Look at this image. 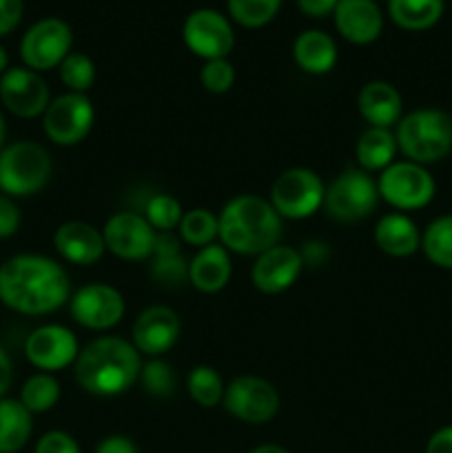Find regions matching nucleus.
Segmentation results:
<instances>
[{
    "label": "nucleus",
    "mask_w": 452,
    "mask_h": 453,
    "mask_svg": "<svg viewBox=\"0 0 452 453\" xmlns=\"http://www.w3.org/2000/svg\"><path fill=\"white\" fill-rule=\"evenodd\" d=\"M71 299V281L56 259L44 255H16L0 265V301L13 312L43 317Z\"/></svg>",
    "instance_id": "nucleus-1"
},
{
    "label": "nucleus",
    "mask_w": 452,
    "mask_h": 453,
    "mask_svg": "<svg viewBox=\"0 0 452 453\" xmlns=\"http://www.w3.org/2000/svg\"><path fill=\"white\" fill-rule=\"evenodd\" d=\"M142 354L120 336H100L80 349L74 374L80 388L91 396L113 398L129 392L140 380Z\"/></svg>",
    "instance_id": "nucleus-2"
},
{
    "label": "nucleus",
    "mask_w": 452,
    "mask_h": 453,
    "mask_svg": "<svg viewBox=\"0 0 452 453\" xmlns=\"http://www.w3.org/2000/svg\"><path fill=\"white\" fill-rule=\"evenodd\" d=\"M220 243L229 252L257 257L282 239V217L275 212L269 199L257 195H238L229 199L217 215Z\"/></svg>",
    "instance_id": "nucleus-3"
},
{
    "label": "nucleus",
    "mask_w": 452,
    "mask_h": 453,
    "mask_svg": "<svg viewBox=\"0 0 452 453\" xmlns=\"http://www.w3.org/2000/svg\"><path fill=\"white\" fill-rule=\"evenodd\" d=\"M397 149L410 162L434 164L452 150V115L441 109H417L394 127Z\"/></svg>",
    "instance_id": "nucleus-4"
},
{
    "label": "nucleus",
    "mask_w": 452,
    "mask_h": 453,
    "mask_svg": "<svg viewBox=\"0 0 452 453\" xmlns=\"http://www.w3.org/2000/svg\"><path fill=\"white\" fill-rule=\"evenodd\" d=\"M53 164L38 142H13L0 150V190L7 197H31L51 180Z\"/></svg>",
    "instance_id": "nucleus-5"
},
{
    "label": "nucleus",
    "mask_w": 452,
    "mask_h": 453,
    "mask_svg": "<svg viewBox=\"0 0 452 453\" xmlns=\"http://www.w3.org/2000/svg\"><path fill=\"white\" fill-rule=\"evenodd\" d=\"M379 199V188L370 173L362 168H348L326 186L323 211L339 224H357L377 211Z\"/></svg>",
    "instance_id": "nucleus-6"
},
{
    "label": "nucleus",
    "mask_w": 452,
    "mask_h": 453,
    "mask_svg": "<svg viewBox=\"0 0 452 453\" xmlns=\"http://www.w3.org/2000/svg\"><path fill=\"white\" fill-rule=\"evenodd\" d=\"M326 184L310 168H288L270 186V206L282 219H308L323 208Z\"/></svg>",
    "instance_id": "nucleus-7"
},
{
    "label": "nucleus",
    "mask_w": 452,
    "mask_h": 453,
    "mask_svg": "<svg viewBox=\"0 0 452 453\" xmlns=\"http://www.w3.org/2000/svg\"><path fill=\"white\" fill-rule=\"evenodd\" d=\"M377 188H379V197L388 206L406 212L428 206L433 202L437 184L428 168L403 159V162H393L379 173Z\"/></svg>",
    "instance_id": "nucleus-8"
},
{
    "label": "nucleus",
    "mask_w": 452,
    "mask_h": 453,
    "mask_svg": "<svg viewBox=\"0 0 452 453\" xmlns=\"http://www.w3.org/2000/svg\"><path fill=\"white\" fill-rule=\"evenodd\" d=\"M74 44V31L62 18L49 16L34 22L20 40V58L27 69L43 71L58 69Z\"/></svg>",
    "instance_id": "nucleus-9"
},
{
    "label": "nucleus",
    "mask_w": 452,
    "mask_h": 453,
    "mask_svg": "<svg viewBox=\"0 0 452 453\" xmlns=\"http://www.w3.org/2000/svg\"><path fill=\"white\" fill-rule=\"evenodd\" d=\"M96 109L87 93H62L49 102L43 115V131L53 144L75 146L91 133Z\"/></svg>",
    "instance_id": "nucleus-10"
},
{
    "label": "nucleus",
    "mask_w": 452,
    "mask_h": 453,
    "mask_svg": "<svg viewBox=\"0 0 452 453\" xmlns=\"http://www.w3.org/2000/svg\"><path fill=\"white\" fill-rule=\"evenodd\" d=\"M182 40L193 56L207 60L229 58L235 47L233 22L226 13L211 7H199L184 18Z\"/></svg>",
    "instance_id": "nucleus-11"
},
{
    "label": "nucleus",
    "mask_w": 452,
    "mask_h": 453,
    "mask_svg": "<svg viewBox=\"0 0 452 453\" xmlns=\"http://www.w3.org/2000/svg\"><path fill=\"white\" fill-rule=\"evenodd\" d=\"M222 407L239 423L264 425L277 416L279 392L260 376H238L226 385Z\"/></svg>",
    "instance_id": "nucleus-12"
},
{
    "label": "nucleus",
    "mask_w": 452,
    "mask_h": 453,
    "mask_svg": "<svg viewBox=\"0 0 452 453\" xmlns=\"http://www.w3.org/2000/svg\"><path fill=\"white\" fill-rule=\"evenodd\" d=\"M69 312L78 326L93 332L113 330L127 312V303L118 288L109 283H89L69 299Z\"/></svg>",
    "instance_id": "nucleus-13"
},
{
    "label": "nucleus",
    "mask_w": 452,
    "mask_h": 453,
    "mask_svg": "<svg viewBox=\"0 0 452 453\" xmlns=\"http://www.w3.org/2000/svg\"><path fill=\"white\" fill-rule=\"evenodd\" d=\"M106 250L122 261H146L153 255L155 230L144 215L133 211H120L106 219L102 228Z\"/></svg>",
    "instance_id": "nucleus-14"
},
{
    "label": "nucleus",
    "mask_w": 452,
    "mask_h": 453,
    "mask_svg": "<svg viewBox=\"0 0 452 453\" xmlns=\"http://www.w3.org/2000/svg\"><path fill=\"white\" fill-rule=\"evenodd\" d=\"M78 336L65 326L58 323H49V326L35 327L25 341V357L27 361L40 372H53L65 370L66 365H74L75 358L80 354Z\"/></svg>",
    "instance_id": "nucleus-15"
},
{
    "label": "nucleus",
    "mask_w": 452,
    "mask_h": 453,
    "mask_svg": "<svg viewBox=\"0 0 452 453\" xmlns=\"http://www.w3.org/2000/svg\"><path fill=\"white\" fill-rule=\"evenodd\" d=\"M0 102L13 115L29 119L44 115L51 102V93L38 71L13 66L0 75Z\"/></svg>",
    "instance_id": "nucleus-16"
},
{
    "label": "nucleus",
    "mask_w": 452,
    "mask_h": 453,
    "mask_svg": "<svg viewBox=\"0 0 452 453\" xmlns=\"http://www.w3.org/2000/svg\"><path fill=\"white\" fill-rule=\"evenodd\" d=\"M182 332L180 317L168 305H151L142 310L131 330V343L149 358H162L177 343Z\"/></svg>",
    "instance_id": "nucleus-17"
},
{
    "label": "nucleus",
    "mask_w": 452,
    "mask_h": 453,
    "mask_svg": "<svg viewBox=\"0 0 452 453\" xmlns=\"http://www.w3.org/2000/svg\"><path fill=\"white\" fill-rule=\"evenodd\" d=\"M304 270L300 250L291 246H273L255 257L251 268V281L261 295H282L295 286Z\"/></svg>",
    "instance_id": "nucleus-18"
},
{
    "label": "nucleus",
    "mask_w": 452,
    "mask_h": 453,
    "mask_svg": "<svg viewBox=\"0 0 452 453\" xmlns=\"http://www.w3.org/2000/svg\"><path fill=\"white\" fill-rule=\"evenodd\" d=\"M332 20L337 34L357 47L372 44L384 31V12L377 0H339Z\"/></svg>",
    "instance_id": "nucleus-19"
},
{
    "label": "nucleus",
    "mask_w": 452,
    "mask_h": 453,
    "mask_svg": "<svg viewBox=\"0 0 452 453\" xmlns=\"http://www.w3.org/2000/svg\"><path fill=\"white\" fill-rule=\"evenodd\" d=\"M58 255L74 265H93L105 257L106 246L102 230L87 221H65L53 234Z\"/></svg>",
    "instance_id": "nucleus-20"
},
{
    "label": "nucleus",
    "mask_w": 452,
    "mask_h": 453,
    "mask_svg": "<svg viewBox=\"0 0 452 453\" xmlns=\"http://www.w3.org/2000/svg\"><path fill=\"white\" fill-rule=\"evenodd\" d=\"M357 106L362 118L377 128H393L403 118L401 93L386 80H370L363 84Z\"/></svg>",
    "instance_id": "nucleus-21"
},
{
    "label": "nucleus",
    "mask_w": 452,
    "mask_h": 453,
    "mask_svg": "<svg viewBox=\"0 0 452 453\" xmlns=\"http://www.w3.org/2000/svg\"><path fill=\"white\" fill-rule=\"evenodd\" d=\"M233 274L230 252L222 243H211L195 252L189 264L191 286L204 295H217L224 290Z\"/></svg>",
    "instance_id": "nucleus-22"
},
{
    "label": "nucleus",
    "mask_w": 452,
    "mask_h": 453,
    "mask_svg": "<svg viewBox=\"0 0 452 453\" xmlns=\"http://www.w3.org/2000/svg\"><path fill=\"white\" fill-rule=\"evenodd\" d=\"M375 243L384 255L403 259L421 248V233L406 212H388L375 226Z\"/></svg>",
    "instance_id": "nucleus-23"
},
{
    "label": "nucleus",
    "mask_w": 452,
    "mask_h": 453,
    "mask_svg": "<svg viewBox=\"0 0 452 453\" xmlns=\"http://www.w3.org/2000/svg\"><path fill=\"white\" fill-rule=\"evenodd\" d=\"M292 60L304 73L326 75L337 65V42L322 29H306L292 42Z\"/></svg>",
    "instance_id": "nucleus-24"
},
{
    "label": "nucleus",
    "mask_w": 452,
    "mask_h": 453,
    "mask_svg": "<svg viewBox=\"0 0 452 453\" xmlns=\"http://www.w3.org/2000/svg\"><path fill=\"white\" fill-rule=\"evenodd\" d=\"M397 140H394V133L390 128H366L357 140V146H355L359 168L366 173H381L384 168H388L397 157Z\"/></svg>",
    "instance_id": "nucleus-25"
},
{
    "label": "nucleus",
    "mask_w": 452,
    "mask_h": 453,
    "mask_svg": "<svg viewBox=\"0 0 452 453\" xmlns=\"http://www.w3.org/2000/svg\"><path fill=\"white\" fill-rule=\"evenodd\" d=\"M31 411L20 401L0 398V453H18L34 432Z\"/></svg>",
    "instance_id": "nucleus-26"
},
{
    "label": "nucleus",
    "mask_w": 452,
    "mask_h": 453,
    "mask_svg": "<svg viewBox=\"0 0 452 453\" xmlns=\"http://www.w3.org/2000/svg\"><path fill=\"white\" fill-rule=\"evenodd\" d=\"M443 0H388V16L399 29L425 31L443 16Z\"/></svg>",
    "instance_id": "nucleus-27"
},
{
    "label": "nucleus",
    "mask_w": 452,
    "mask_h": 453,
    "mask_svg": "<svg viewBox=\"0 0 452 453\" xmlns=\"http://www.w3.org/2000/svg\"><path fill=\"white\" fill-rule=\"evenodd\" d=\"M421 250L428 257L430 264L452 270V215L430 221L428 228L421 234Z\"/></svg>",
    "instance_id": "nucleus-28"
},
{
    "label": "nucleus",
    "mask_w": 452,
    "mask_h": 453,
    "mask_svg": "<svg viewBox=\"0 0 452 453\" xmlns=\"http://www.w3.org/2000/svg\"><path fill=\"white\" fill-rule=\"evenodd\" d=\"M177 230H180L182 243H189L199 250L215 243V239L220 237V221H217V215H213L207 208H193L184 212Z\"/></svg>",
    "instance_id": "nucleus-29"
},
{
    "label": "nucleus",
    "mask_w": 452,
    "mask_h": 453,
    "mask_svg": "<svg viewBox=\"0 0 452 453\" xmlns=\"http://www.w3.org/2000/svg\"><path fill=\"white\" fill-rule=\"evenodd\" d=\"M282 9V0H226V12L230 22L244 29H261Z\"/></svg>",
    "instance_id": "nucleus-30"
},
{
    "label": "nucleus",
    "mask_w": 452,
    "mask_h": 453,
    "mask_svg": "<svg viewBox=\"0 0 452 453\" xmlns=\"http://www.w3.org/2000/svg\"><path fill=\"white\" fill-rule=\"evenodd\" d=\"M186 389H189V396L199 407L213 410V407L222 405V401H224L226 385L215 367L198 365L191 370L189 380H186Z\"/></svg>",
    "instance_id": "nucleus-31"
},
{
    "label": "nucleus",
    "mask_w": 452,
    "mask_h": 453,
    "mask_svg": "<svg viewBox=\"0 0 452 453\" xmlns=\"http://www.w3.org/2000/svg\"><path fill=\"white\" fill-rule=\"evenodd\" d=\"M58 401H60V383L53 379V374L38 372L22 385L20 403L31 414H44V411L53 410Z\"/></svg>",
    "instance_id": "nucleus-32"
},
{
    "label": "nucleus",
    "mask_w": 452,
    "mask_h": 453,
    "mask_svg": "<svg viewBox=\"0 0 452 453\" xmlns=\"http://www.w3.org/2000/svg\"><path fill=\"white\" fill-rule=\"evenodd\" d=\"M58 73L71 93H87L96 82V65L87 53L71 51L58 66Z\"/></svg>",
    "instance_id": "nucleus-33"
},
{
    "label": "nucleus",
    "mask_w": 452,
    "mask_h": 453,
    "mask_svg": "<svg viewBox=\"0 0 452 453\" xmlns=\"http://www.w3.org/2000/svg\"><path fill=\"white\" fill-rule=\"evenodd\" d=\"M184 211L173 195H153L144 206V219L155 233H173L180 226Z\"/></svg>",
    "instance_id": "nucleus-34"
},
{
    "label": "nucleus",
    "mask_w": 452,
    "mask_h": 453,
    "mask_svg": "<svg viewBox=\"0 0 452 453\" xmlns=\"http://www.w3.org/2000/svg\"><path fill=\"white\" fill-rule=\"evenodd\" d=\"M140 383L149 396L168 398L175 392L177 379L171 363H167L164 358H151L149 363H142Z\"/></svg>",
    "instance_id": "nucleus-35"
},
{
    "label": "nucleus",
    "mask_w": 452,
    "mask_h": 453,
    "mask_svg": "<svg viewBox=\"0 0 452 453\" xmlns=\"http://www.w3.org/2000/svg\"><path fill=\"white\" fill-rule=\"evenodd\" d=\"M199 82L213 96H224L235 84V66L230 65L229 58L220 60H207L199 71Z\"/></svg>",
    "instance_id": "nucleus-36"
},
{
    "label": "nucleus",
    "mask_w": 452,
    "mask_h": 453,
    "mask_svg": "<svg viewBox=\"0 0 452 453\" xmlns=\"http://www.w3.org/2000/svg\"><path fill=\"white\" fill-rule=\"evenodd\" d=\"M151 274L162 286H182L189 281V264L184 255H168V257H151Z\"/></svg>",
    "instance_id": "nucleus-37"
},
{
    "label": "nucleus",
    "mask_w": 452,
    "mask_h": 453,
    "mask_svg": "<svg viewBox=\"0 0 452 453\" xmlns=\"http://www.w3.org/2000/svg\"><path fill=\"white\" fill-rule=\"evenodd\" d=\"M34 453H80L78 442L66 432H49L35 445Z\"/></svg>",
    "instance_id": "nucleus-38"
},
{
    "label": "nucleus",
    "mask_w": 452,
    "mask_h": 453,
    "mask_svg": "<svg viewBox=\"0 0 452 453\" xmlns=\"http://www.w3.org/2000/svg\"><path fill=\"white\" fill-rule=\"evenodd\" d=\"M20 228V211L12 197L0 195V239H7Z\"/></svg>",
    "instance_id": "nucleus-39"
},
{
    "label": "nucleus",
    "mask_w": 452,
    "mask_h": 453,
    "mask_svg": "<svg viewBox=\"0 0 452 453\" xmlns=\"http://www.w3.org/2000/svg\"><path fill=\"white\" fill-rule=\"evenodd\" d=\"M25 0H0V35H7L20 25Z\"/></svg>",
    "instance_id": "nucleus-40"
},
{
    "label": "nucleus",
    "mask_w": 452,
    "mask_h": 453,
    "mask_svg": "<svg viewBox=\"0 0 452 453\" xmlns=\"http://www.w3.org/2000/svg\"><path fill=\"white\" fill-rule=\"evenodd\" d=\"M339 4V0H297V7L308 18H326L332 16Z\"/></svg>",
    "instance_id": "nucleus-41"
},
{
    "label": "nucleus",
    "mask_w": 452,
    "mask_h": 453,
    "mask_svg": "<svg viewBox=\"0 0 452 453\" xmlns=\"http://www.w3.org/2000/svg\"><path fill=\"white\" fill-rule=\"evenodd\" d=\"M96 453H137V447L131 438L115 434V436H106L96 447Z\"/></svg>",
    "instance_id": "nucleus-42"
},
{
    "label": "nucleus",
    "mask_w": 452,
    "mask_h": 453,
    "mask_svg": "<svg viewBox=\"0 0 452 453\" xmlns=\"http://www.w3.org/2000/svg\"><path fill=\"white\" fill-rule=\"evenodd\" d=\"M425 453H452V425L437 429L430 436L428 445H425Z\"/></svg>",
    "instance_id": "nucleus-43"
},
{
    "label": "nucleus",
    "mask_w": 452,
    "mask_h": 453,
    "mask_svg": "<svg viewBox=\"0 0 452 453\" xmlns=\"http://www.w3.org/2000/svg\"><path fill=\"white\" fill-rule=\"evenodd\" d=\"M301 261L304 265H315V264H323L328 259V248L326 243L322 242H308L304 243V248L300 250Z\"/></svg>",
    "instance_id": "nucleus-44"
},
{
    "label": "nucleus",
    "mask_w": 452,
    "mask_h": 453,
    "mask_svg": "<svg viewBox=\"0 0 452 453\" xmlns=\"http://www.w3.org/2000/svg\"><path fill=\"white\" fill-rule=\"evenodd\" d=\"M13 383V367L9 354L0 348V398L7 394V389L12 388Z\"/></svg>",
    "instance_id": "nucleus-45"
},
{
    "label": "nucleus",
    "mask_w": 452,
    "mask_h": 453,
    "mask_svg": "<svg viewBox=\"0 0 452 453\" xmlns=\"http://www.w3.org/2000/svg\"><path fill=\"white\" fill-rule=\"evenodd\" d=\"M248 453H291V451L284 449V447H279V445H260Z\"/></svg>",
    "instance_id": "nucleus-46"
},
{
    "label": "nucleus",
    "mask_w": 452,
    "mask_h": 453,
    "mask_svg": "<svg viewBox=\"0 0 452 453\" xmlns=\"http://www.w3.org/2000/svg\"><path fill=\"white\" fill-rule=\"evenodd\" d=\"M7 65H9V56H7V51H4L3 44H0V75L7 71Z\"/></svg>",
    "instance_id": "nucleus-47"
},
{
    "label": "nucleus",
    "mask_w": 452,
    "mask_h": 453,
    "mask_svg": "<svg viewBox=\"0 0 452 453\" xmlns=\"http://www.w3.org/2000/svg\"><path fill=\"white\" fill-rule=\"evenodd\" d=\"M4 135H7V124H4V118H3V113H0V150H3V142H4Z\"/></svg>",
    "instance_id": "nucleus-48"
}]
</instances>
